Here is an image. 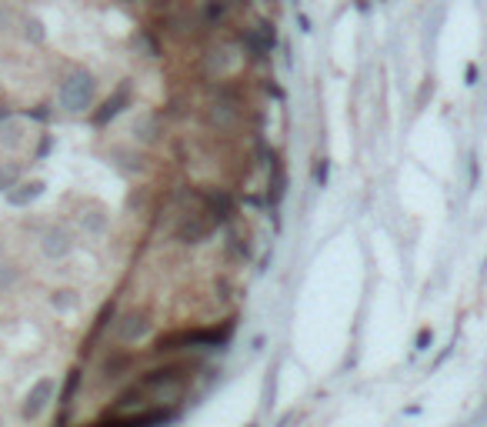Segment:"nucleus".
<instances>
[{"label":"nucleus","instance_id":"1","mask_svg":"<svg viewBox=\"0 0 487 427\" xmlns=\"http://www.w3.org/2000/svg\"><path fill=\"white\" fill-rule=\"evenodd\" d=\"M91 100H93V77L87 70H74L61 84V104L77 114V110L91 107Z\"/></svg>","mask_w":487,"mask_h":427},{"label":"nucleus","instance_id":"2","mask_svg":"<svg viewBox=\"0 0 487 427\" xmlns=\"http://www.w3.org/2000/svg\"><path fill=\"white\" fill-rule=\"evenodd\" d=\"M50 394H54V381L50 377H40V381L31 387V394H27V400H24V417L27 421H33V417H40L44 414V407L50 404Z\"/></svg>","mask_w":487,"mask_h":427},{"label":"nucleus","instance_id":"3","mask_svg":"<svg viewBox=\"0 0 487 427\" xmlns=\"http://www.w3.org/2000/svg\"><path fill=\"white\" fill-rule=\"evenodd\" d=\"M127 104H130V84H121V87H117V93H114V97H110V100H107V104L100 107L97 114H93V123H107L110 117H117V114H121Z\"/></svg>","mask_w":487,"mask_h":427},{"label":"nucleus","instance_id":"4","mask_svg":"<svg viewBox=\"0 0 487 427\" xmlns=\"http://www.w3.org/2000/svg\"><path fill=\"white\" fill-rule=\"evenodd\" d=\"M147 331H151V320L144 317V314H127V317H121V324H117V337H121V340H140Z\"/></svg>","mask_w":487,"mask_h":427},{"label":"nucleus","instance_id":"5","mask_svg":"<svg viewBox=\"0 0 487 427\" xmlns=\"http://www.w3.org/2000/svg\"><path fill=\"white\" fill-rule=\"evenodd\" d=\"M44 254L47 257H67L70 254V234L63 227H50L44 234Z\"/></svg>","mask_w":487,"mask_h":427},{"label":"nucleus","instance_id":"6","mask_svg":"<svg viewBox=\"0 0 487 427\" xmlns=\"http://www.w3.org/2000/svg\"><path fill=\"white\" fill-rule=\"evenodd\" d=\"M44 194V181H31V183H14L10 190H7V200L14 204V207H24V204H31Z\"/></svg>","mask_w":487,"mask_h":427},{"label":"nucleus","instance_id":"7","mask_svg":"<svg viewBox=\"0 0 487 427\" xmlns=\"http://www.w3.org/2000/svg\"><path fill=\"white\" fill-rule=\"evenodd\" d=\"M207 234H211V224H207V220H197V217H190V220L181 227V241L194 244V241H204Z\"/></svg>","mask_w":487,"mask_h":427},{"label":"nucleus","instance_id":"8","mask_svg":"<svg viewBox=\"0 0 487 427\" xmlns=\"http://www.w3.org/2000/svg\"><path fill=\"white\" fill-rule=\"evenodd\" d=\"M234 117H237V110H234L230 100H217V104H213V123L227 127V123H234Z\"/></svg>","mask_w":487,"mask_h":427},{"label":"nucleus","instance_id":"9","mask_svg":"<svg viewBox=\"0 0 487 427\" xmlns=\"http://www.w3.org/2000/svg\"><path fill=\"white\" fill-rule=\"evenodd\" d=\"M80 224H84L87 230H93V234H100V230L107 227V217H104L100 211H97V207H91V211H84V214H80Z\"/></svg>","mask_w":487,"mask_h":427},{"label":"nucleus","instance_id":"10","mask_svg":"<svg viewBox=\"0 0 487 427\" xmlns=\"http://www.w3.org/2000/svg\"><path fill=\"white\" fill-rule=\"evenodd\" d=\"M17 181H20V167L17 164H3L0 167V190H10Z\"/></svg>","mask_w":487,"mask_h":427},{"label":"nucleus","instance_id":"11","mask_svg":"<svg viewBox=\"0 0 487 427\" xmlns=\"http://www.w3.org/2000/svg\"><path fill=\"white\" fill-rule=\"evenodd\" d=\"M211 211H213V220H217V224H224V220L230 217V200L224 197V194H220V197H213L211 200Z\"/></svg>","mask_w":487,"mask_h":427},{"label":"nucleus","instance_id":"12","mask_svg":"<svg viewBox=\"0 0 487 427\" xmlns=\"http://www.w3.org/2000/svg\"><path fill=\"white\" fill-rule=\"evenodd\" d=\"M24 37H27V40H33V44H40V40H44V24H40L37 17H33V20H27V24H24Z\"/></svg>","mask_w":487,"mask_h":427},{"label":"nucleus","instance_id":"13","mask_svg":"<svg viewBox=\"0 0 487 427\" xmlns=\"http://www.w3.org/2000/svg\"><path fill=\"white\" fill-rule=\"evenodd\" d=\"M17 284V267L14 264H0V287H14Z\"/></svg>","mask_w":487,"mask_h":427},{"label":"nucleus","instance_id":"14","mask_svg":"<svg viewBox=\"0 0 487 427\" xmlns=\"http://www.w3.org/2000/svg\"><path fill=\"white\" fill-rule=\"evenodd\" d=\"M0 140H3L7 147H14L17 140H20V127H17V123H7V127H0Z\"/></svg>","mask_w":487,"mask_h":427},{"label":"nucleus","instance_id":"15","mask_svg":"<svg viewBox=\"0 0 487 427\" xmlns=\"http://www.w3.org/2000/svg\"><path fill=\"white\" fill-rule=\"evenodd\" d=\"M14 20H17L14 7H7V3H3V0H0V31H3V27H10V24H14Z\"/></svg>","mask_w":487,"mask_h":427},{"label":"nucleus","instance_id":"16","mask_svg":"<svg viewBox=\"0 0 487 427\" xmlns=\"http://www.w3.org/2000/svg\"><path fill=\"white\" fill-rule=\"evenodd\" d=\"M74 304V294L70 290H61V294H54V307H70Z\"/></svg>","mask_w":487,"mask_h":427},{"label":"nucleus","instance_id":"17","mask_svg":"<svg viewBox=\"0 0 487 427\" xmlns=\"http://www.w3.org/2000/svg\"><path fill=\"white\" fill-rule=\"evenodd\" d=\"M224 10H227L224 3H211V7H207V17H211V20H220V17H224Z\"/></svg>","mask_w":487,"mask_h":427},{"label":"nucleus","instance_id":"18","mask_svg":"<svg viewBox=\"0 0 487 427\" xmlns=\"http://www.w3.org/2000/svg\"><path fill=\"white\" fill-rule=\"evenodd\" d=\"M74 387H77V370L70 374V381H67V391H63V404H70V397H74Z\"/></svg>","mask_w":487,"mask_h":427},{"label":"nucleus","instance_id":"19","mask_svg":"<svg viewBox=\"0 0 487 427\" xmlns=\"http://www.w3.org/2000/svg\"><path fill=\"white\" fill-rule=\"evenodd\" d=\"M140 140H153V121L140 123Z\"/></svg>","mask_w":487,"mask_h":427}]
</instances>
